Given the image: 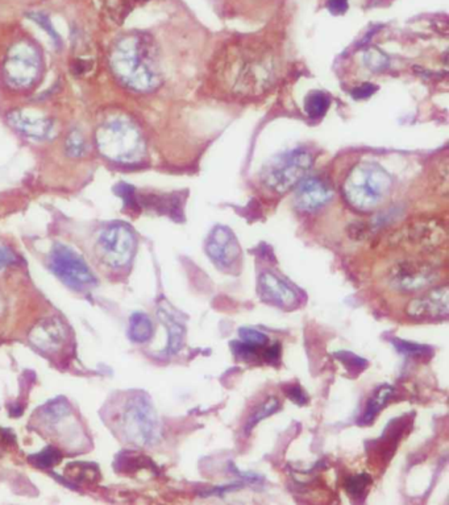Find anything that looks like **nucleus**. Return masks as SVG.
I'll return each instance as SVG.
<instances>
[{"label":"nucleus","mask_w":449,"mask_h":505,"mask_svg":"<svg viewBox=\"0 0 449 505\" xmlns=\"http://www.w3.org/2000/svg\"><path fill=\"white\" fill-rule=\"evenodd\" d=\"M231 347H232V352L234 354V357L237 359H241V360H254L258 357V347L251 346L248 343H244V342H232L231 343Z\"/></svg>","instance_id":"29"},{"label":"nucleus","mask_w":449,"mask_h":505,"mask_svg":"<svg viewBox=\"0 0 449 505\" xmlns=\"http://www.w3.org/2000/svg\"><path fill=\"white\" fill-rule=\"evenodd\" d=\"M277 53L260 44H237L216 56L214 76L222 89L234 97H257L277 78Z\"/></svg>","instance_id":"1"},{"label":"nucleus","mask_w":449,"mask_h":505,"mask_svg":"<svg viewBox=\"0 0 449 505\" xmlns=\"http://www.w3.org/2000/svg\"><path fill=\"white\" fill-rule=\"evenodd\" d=\"M155 327L145 313H133L129 318L128 335L136 343H145L153 337Z\"/></svg>","instance_id":"18"},{"label":"nucleus","mask_w":449,"mask_h":505,"mask_svg":"<svg viewBox=\"0 0 449 505\" xmlns=\"http://www.w3.org/2000/svg\"><path fill=\"white\" fill-rule=\"evenodd\" d=\"M281 357V346L280 343H274L273 346L266 347L263 352V357L268 363H275Z\"/></svg>","instance_id":"35"},{"label":"nucleus","mask_w":449,"mask_h":505,"mask_svg":"<svg viewBox=\"0 0 449 505\" xmlns=\"http://www.w3.org/2000/svg\"><path fill=\"white\" fill-rule=\"evenodd\" d=\"M111 68L129 89L149 93L161 83V69L155 42L143 33H131L117 41L111 52Z\"/></svg>","instance_id":"2"},{"label":"nucleus","mask_w":449,"mask_h":505,"mask_svg":"<svg viewBox=\"0 0 449 505\" xmlns=\"http://www.w3.org/2000/svg\"><path fill=\"white\" fill-rule=\"evenodd\" d=\"M390 174L376 162L362 161L353 167L342 185V193L352 208L369 213L380 208L390 194Z\"/></svg>","instance_id":"4"},{"label":"nucleus","mask_w":449,"mask_h":505,"mask_svg":"<svg viewBox=\"0 0 449 505\" xmlns=\"http://www.w3.org/2000/svg\"><path fill=\"white\" fill-rule=\"evenodd\" d=\"M49 268L65 285L73 290L86 292L98 284V280L85 259L65 244L57 243L53 246L49 255Z\"/></svg>","instance_id":"7"},{"label":"nucleus","mask_w":449,"mask_h":505,"mask_svg":"<svg viewBox=\"0 0 449 505\" xmlns=\"http://www.w3.org/2000/svg\"><path fill=\"white\" fill-rule=\"evenodd\" d=\"M331 100L327 94H324L322 91H313L307 95V98L304 100V109L310 118L318 119L322 118L323 115L327 112V109L330 107Z\"/></svg>","instance_id":"20"},{"label":"nucleus","mask_w":449,"mask_h":505,"mask_svg":"<svg viewBox=\"0 0 449 505\" xmlns=\"http://www.w3.org/2000/svg\"><path fill=\"white\" fill-rule=\"evenodd\" d=\"M61 461H62V453L57 447H52V446L30 458V463L39 468H50L53 465H59Z\"/></svg>","instance_id":"23"},{"label":"nucleus","mask_w":449,"mask_h":505,"mask_svg":"<svg viewBox=\"0 0 449 505\" xmlns=\"http://www.w3.org/2000/svg\"><path fill=\"white\" fill-rule=\"evenodd\" d=\"M97 144L106 159L121 164L140 161L147 150L141 131L126 117L104 121L97 131Z\"/></svg>","instance_id":"5"},{"label":"nucleus","mask_w":449,"mask_h":505,"mask_svg":"<svg viewBox=\"0 0 449 505\" xmlns=\"http://www.w3.org/2000/svg\"><path fill=\"white\" fill-rule=\"evenodd\" d=\"M41 56L28 42H18L11 48L4 61V77L15 89H28L41 73Z\"/></svg>","instance_id":"9"},{"label":"nucleus","mask_w":449,"mask_h":505,"mask_svg":"<svg viewBox=\"0 0 449 505\" xmlns=\"http://www.w3.org/2000/svg\"><path fill=\"white\" fill-rule=\"evenodd\" d=\"M12 129L35 140H48L54 133V123L48 117L32 109H13L7 115Z\"/></svg>","instance_id":"14"},{"label":"nucleus","mask_w":449,"mask_h":505,"mask_svg":"<svg viewBox=\"0 0 449 505\" xmlns=\"http://www.w3.org/2000/svg\"><path fill=\"white\" fill-rule=\"evenodd\" d=\"M239 337L241 339V342L248 343L251 346L258 347V348L266 346L269 342V337L266 334L256 330V328H252V327L239 328Z\"/></svg>","instance_id":"27"},{"label":"nucleus","mask_w":449,"mask_h":505,"mask_svg":"<svg viewBox=\"0 0 449 505\" xmlns=\"http://www.w3.org/2000/svg\"><path fill=\"white\" fill-rule=\"evenodd\" d=\"M65 474L74 482H82V483H94L99 477L98 467H94L88 463H71L66 467Z\"/></svg>","instance_id":"21"},{"label":"nucleus","mask_w":449,"mask_h":505,"mask_svg":"<svg viewBox=\"0 0 449 505\" xmlns=\"http://www.w3.org/2000/svg\"><path fill=\"white\" fill-rule=\"evenodd\" d=\"M30 18H32L33 20L36 21L37 24H40L44 30H47V32H48V35L52 36V39H53V40H59V35L56 33V30H53V27H52V24H50L49 19H48L45 15H42V13H33V15H30Z\"/></svg>","instance_id":"32"},{"label":"nucleus","mask_w":449,"mask_h":505,"mask_svg":"<svg viewBox=\"0 0 449 505\" xmlns=\"http://www.w3.org/2000/svg\"><path fill=\"white\" fill-rule=\"evenodd\" d=\"M286 395H287V397L289 398H292L293 400L294 403L295 404H298V405H303V404H306L307 403V400H309V397H307V395L304 393V391H303L302 388L299 386H290L289 388H286Z\"/></svg>","instance_id":"31"},{"label":"nucleus","mask_w":449,"mask_h":505,"mask_svg":"<svg viewBox=\"0 0 449 505\" xmlns=\"http://www.w3.org/2000/svg\"><path fill=\"white\" fill-rule=\"evenodd\" d=\"M36 422L42 426L47 436L61 439L62 445H70L68 438L78 441L83 433L66 400H53L42 406L36 416Z\"/></svg>","instance_id":"10"},{"label":"nucleus","mask_w":449,"mask_h":505,"mask_svg":"<svg viewBox=\"0 0 449 505\" xmlns=\"http://www.w3.org/2000/svg\"><path fill=\"white\" fill-rule=\"evenodd\" d=\"M107 424L121 441L131 445H153L160 436V424L150 397L144 392L120 395L107 406Z\"/></svg>","instance_id":"3"},{"label":"nucleus","mask_w":449,"mask_h":505,"mask_svg":"<svg viewBox=\"0 0 449 505\" xmlns=\"http://www.w3.org/2000/svg\"><path fill=\"white\" fill-rule=\"evenodd\" d=\"M438 278V272L429 263L405 260L391 268L389 281L402 292H417L430 287Z\"/></svg>","instance_id":"12"},{"label":"nucleus","mask_w":449,"mask_h":505,"mask_svg":"<svg viewBox=\"0 0 449 505\" xmlns=\"http://www.w3.org/2000/svg\"><path fill=\"white\" fill-rule=\"evenodd\" d=\"M158 316L161 318V321L164 322V325L167 326V333H169V343H167V352L169 354H176L179 351V348L184 343L185 339V326L172 316V313L167 310L165 307H161L158 310Z\"/></svg>","instance_id":"17"},{"label":"nucleus","mask_w":449,"mask_h":505,"mask_svg":"<svg viewBox=\"0 0 449 505\" xmlns=\"http://www.w3.org/2000/svg\"><path fill=\"white\" fill-rule=\"evenodd\" d=\"M15 261H16V255L12 252V249L7 247L6 244L0 243V271L8 267Z\"/></svg>","instance_id":"33"},{"label":"nucleus","mask_w":449,"mask_h":505,"mask_svg":"<svg viewBox=\"0 0 449 505\" xmlns=\"http://www.w3.org/2000/svg\"><path fill=\"white\" fill-rule=\"evenodd\" d=\"M328 10L335 15H342L348 10V1L347 0H330L328 1Z\"/></svg>","instance_id":"36"},{"label":"nucleus","mask_w":449,"mask_h":505,"mask_svg":"<svg viewBox=\"0 0 449 505\" xmlns=\"http://www.w3.org/2000/svg\"><path fill=\"white\" fill-rule=\"evenodd\" d=\"M391 343L395 347V350L406 355V357H423L430 355V348L429 346H423V345H418V343H412V342H407V340H403V339H400V338H393L391 339Z\"/></svg>","instance_id":"24"},{"label":"nucleus","mask_w":449,"mask_h":505,"mask_svg":"<svg viewBox=\"0 0 449 505\" xmlns=\"http://www.w3.org/2000/svg\"><path fill=\"white\" fill-rule=\"evenodd\" d=\"M394 388L390 386H382L374 392V395L369 398L366 408L364 410V415L360 418V424H371L373 420L381 412L388 401L393 396Z\"/></svg>","instance_id":"19"},{"label":"nucleus","mask_w":449,"mask_h":505,"mask_svg":"<svg viewBox=\"0 0 449 505\" xmlns=\"http://www.w3.org/2000/svg\"><path fill=\"white\" fill-rule=\"evenodd\" d=\"M313 164V155L307 149L287 150L265 165L260 179L265 188L283 194L306 179Z\"/></svg>","instance_id":"6"},{"label":"nucleus","mask_w":449,"mask_h":505,"mask_svg":"<svg viewBox=\"0 0 449 505\" xmlns=\"http://www.w3.org/2000/svg\"><path fill=\"white\" fill-rule=\"evenodd\" d=\"M365 60L368 62L366 65L374 70L385 68V66H386V62H388L386 56L382 54L381 52H378V50H371V52H368Z\"/></svg>","instance_id":"30"},{"label":"nucleus","mask_w":449,"mask_h":505,"mask_svg":"<svg viewBox=\"0 0 449 505\" xmlns=\"http://www.w3.org/2000/svg\"><path fill=\"white\" fill-rule=\"evenodd\" d=\"M295 206L301 211H316L325 206L333 197V190L323 179H304L297 185Z\"/></svg>","instance_id":"16"},{"label":"nucleus","mask_w":449,"mask_h":505,"mask_svg":"<svg viewBox=\"0 0 449 505\" xmlns=\"http://www.w3.org/2000/svg\"><path fill=\"white\" fill-rule=\"evenodd\" d=\"M98 254L102 261L112 269L127 267L136 251V235L126 223H111L99 235Z\"/></svg>","instance_id":"8"},{"label":"nucleus","mask_w":449,"mask_h":505,"mask_svg":"<svg viewBox=\"0 0 449 505\" xmlns=\"http://www.w3.org/2000/svg\"><path fill=\"white\" fill-rule=\"evenodd\" d=\"M207 256L216 267L225 272L232 271L241 256V249L234 231L227 226H215L205 240Z\"/></svg>","instance_id":"11"},{"label":"nucleus","mask_w":449,"mask_h":505,"mask_svg":"<svg viewBox=\"0 0 449 505\" xmlns=\"http://www.w3.org/2000/svg\"><path fill=\"white\" fill-rule=\"evenodd\" d=\"M406 313L411 318H417V319L448 317V285L431 289L426 295L411 299L406 307Z\"/></svg>","instance_id":"13"},{"label":"nucleus","mask_w":449,"mask_h":505,"mask_svg":"<svg viewBox=\"0 0 449 505\" xmlns=\"http://www.w3.org/2000/svg\"><path fill=\"white\" fill-rule=\"evenodd\" d=\"M280 408V401L277 397H269L265 403L258 406L253 412V415L248 420L246 426H245V432L246 434H249L253 430L254 426L257 425L260 421H263L266 417L273 415L275 410H278Z\"/></svg>","instance_id":"22"},{"label":"nucleus","mask_w":449,"mask_h":505,"mask_svg":"<svg viewBox=\"0 0 449 505\" xmlns=\"http://www.w3.org/2000/svg\"><path fill=\"white\" fill-rule=\"evenodd\" d=\"M377 88L373 83H362L359 88L353 90V97L357 100H364V98H369L373 93H376Z\"/></svg>","instance_id":"34"},{"label":"nucleus","mask_w":449,"mask_h":505,"mask_svg":"<svg viewBox=\"0 0 449 505\" xmlns=\"http://www.w3.org/2000/svg\"><path fill=\"white\" fill-rule=\"evenodd\" d=\"M258 296L268 304L278 307H292L298 302V295L282 278L265 271L257 280Z\"/></svg>","instance_id":"15"},{"label":"nucleus","mask_w":449,"mask_h":505,"mask_svg":"<svg viewBox=\"0 0 449 505\" xmlns=\"http://www.w3.org/2000/svg\"><path fill=\"white\" fill-rule=\"evenodd\" d=\"M335 357L342 362V364L347 368V371L353 372L354 375L362 372L366 367L368 362L364 357H357L354 354H352L349 351H339L335 354Z\"/></svg>","instance_id":"25"},{"label":"nucleus","mask_w":449,"mask_h":505,"mask_svg":"<svg viewBox=\"0 0 449 505\" xmlns=\"http://www.w3.org/2000/svg\"><path fill=\"white\" fill-rule=\"evenodd\" d=\"M66 150H68V156H71V158H80L85 155L86 143L78 131H74L68 135V140H66Z\"/></svg>","instance_id":"28"},{"label":"nucleus","mask_w":449,"mask_h":505,"mask_svg":"<svg viewBox=\"0 0 449 505\" xmlns=\"http://www.w3.org/2000/svg\"><path fill=\"white\" fill-rule=\"evenodd\" d=\"M371 485V476L368 474L351 476L345 482V489L352 497H360L365 494L368 487Z\"/></svg>","instance_id":"26"}]
</instances>
